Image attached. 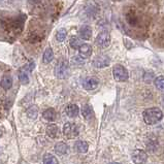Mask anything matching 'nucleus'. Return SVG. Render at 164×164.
Here are the masks:
<instances>
[{
	"label": "nucleus",
	"mask_w": 164,
	"mask_h": 164,
	"mask_svg": "<svg viewBox=\"0 0 164 164\" xmlns=\"http://www.w3.org/2000/svg\"><path fill=\"white\" fill-rule=\"evenodd\" d=\"M142 117H144V121L148 125H154V124H156L162 120L163 113L158 107H151L145 109L142 113Z\"/></svg>",
	"instance_id": "1"
},
{
	"label": "nucleus",
	"mask_w": 164,
	"mask_h": 164,
	"mask_svg": "<svg viewBox=\"0 0 164 164\" xmlns=\"http://www.w3.org/2000/svg\"><path fill=\"white\" fill-rule=\"evenodd\" d=\"M55 152H56L57 154L59 155H64L67 153L68 151V145L64 144V142L60 141V142H57L56 145H55V148H54Z\"/></svg>",
	"instance_id": "15"
},
{
	"label": "nucleus",
	"mask_w": 164,
	"mask_h": 164,
	"mask_svg": "<svg viewBox=\"0 0 164 164\" xmlns=\"http://www.w3.org/2000/svg\"><path fill=\"white\" fill-rule=\"evenodd\" d=\"M82 85H83V88L85 90L91 91V90L96 89V88L98 87V81H97L95 78H90L89 77V78H84Z\"/></svg>",
	"instance_id": "8"
},
{
	"label": "nucleus",
	"mask_w": 164,
	"mask_h": 164,
	"mask_svg": "<svg viewBox=\"0 0 164 164\" xmlns=\"http://www.w3.org/2000/svg\"><path fill=\"white\" fill-rule=\"evenodd\" d=\"M68 74V62L66 60L62 59L57 63L56 66H55V75L56 78H60V80H63L67 77Z\"/></svg>",
	"instance_id": "3"
},
{
	"label": "nucleus",
	"mask_w": 164,
	"mask_h": 164,
	"mask_svg": "<svg viewBox=\"0 0 164 164\" xmlns=\"http://www.w3.org/2000/svg\"><path fill=\"white\" fill-rule=\"evenodd\" d=\"M148 160V155L142 150H135L132 153V161L135 164H145Z\"/></svg>",
	"instance_id": "7"
},
{
	"label": "nucleus",
	"mask_w": 164,
	"mask_h": 164,
	"mask_svg": "<svg viewBox=\"0 0 164 164\" xmlns=\"http://www.w3.org/2000/svg\"><path fill=\"white\" fill-rule=\"evenodd\" d=\"M4 1V0H0V4H1L2 3V2H3Z\"/></svg>",
	"instance_id": "31"
},
{
	"label": "nucleus",
	"mask_w": 164,
	"mask_h": 164,
	"mask_svg": "<svg viewBox=\"0 0 164 164\" xmlns=\"http://www.w3.org/2000/svg\"><path fill=\"white\" fill-rule=\"evenodd\" d=\"M35 67V64H34V62H28L27 64L24 66V70H26L27 72H32V70L34 69Z\"/></svg>",
	"instance_id": "27"
},
{
	"label": "nucleus",
	"mask_w": 164,
	"mask_h": 164,
	"mask_svg": "<svg viewBox=\"0 0 164 164\" xmlns=\"http://www.w3.org/2000/svg\"><path fill=\"white\" fill-rule=\"evenodd\" d=\"M126 20L129 25L131 26H136L138 24V17L136 16V14L132 13V11L126 15Z\"/></svg>",
	"instance_id": "20"
},
{
	"label": "nucleus",
	"mask_w": 164,
	"mask_h": 164,
	"mask_svg": "<svg viewBox=\"0 0 164 164\" xmlns=\"http://www.w3.org/2000/svg\"><path fill=\"white\" fill-rule=\"evenodd\" d=\"M0 86L4 90H10L11 86H13V78H11L10 74H5L4 77L1 78Z\"/></svg>",
	"instance_id": "12"
},
{
	"label": "nucleus",
	"mask_w": 164,
	"mask_h": 164,
	"mask_svg": "<svg viewBox=\"0 0 164 164\" xmlns=\"http://www.w3.org/2000/svg\"><path fill=\"white\" fill-rule=\"evenodd\" d=\"M69 44H70V47L72 48H80V45L82 44V42L80 40V38L78 37H72L70 39V41H69Z\"/></svg>",
	"instance_id": "26"
},
{
	"label": "nucleus",
	"mask_w": 164,
	"mask_h": 164,
	"mask_svg": "<svg viewBox=\"0 0 164 164\" xmlns=\"http://www.w3.org/2000/svg\"><path fill=\"white\" fill-rule=\"evenodd\" d=\"M63 134L69 139L75 138L78 135V126L74 123L67 122L63 126Z\"/></svg>",
	"instance_id": "4"
},
{
	"label": "nucleus",
	"mask_w": 164,
	"mask_h": 164,
	"mask_svg": "<svg viewBox=\"0 0 164 164\" xmlns=\"http://www.w3.org/2000/svg\"><path fill=\"white\" fill-rule=\"evenodd\" d=\"M109 44H111V35L107 31H101L98 33L96 37V44L99 48H105L108 47Z\"/></svg>",
	"instance_id": "5"
},
{
	"label": "nucleus",
	"mask_w": 164,
	"mask_h": 164,
	"mask_svg": "<svg viewBox=\"0 0 164 164\" xmlns=\"http://www.w3.org/2000/svg\"><path fill=\"white\" fill-rule=\"evenodd\" d=\"M113 74H114V78L117 82H126L129 78V74L128 70L125 66L121 65V64H116L113 67Z\"/></svg>",
	"instance_id": "2"
},
{
	"label": "nucleus",
	"mask_w": 164,
	"mask_h": 164,
	"mask_svg": "<svg viewBox=\"0 0 164 164\" xmlns=\"http://www.w3.org/2000/svg\"><path fill=\"white\" fill-rule=\"evenodd\" d=\"M154 84L158 90L164 92V77H158L154 78Z\"/></svg>",
	"instance_id": "22"
},
{
	"label": "nucleus",
	"mask_w": 164,
	"mask_h": 164,
	"mask_svg": "<svg viewBox=\"0 0 164 164\" xmlns=\"http://www.w3.org/2000/svg\"><path fill=\"white\" fill-rule=\"evenodd\" d=\"M65 113L68 117L75 118L78 117V113H80V108H78V106L77 104H72L71 103V104H68L65 107Z\"/></svg>",
	"instance_id": "10"
},
{
	"label": "nucleus",
	"mask_w": 164,
	"mask_h": 164,
	"mask_svg": "<svg viewBox=\"0 0 164 164\" xmlns=\"http://www.w3.org/2000/svg\"><path fill=\"white\" fill-rule=\"evenodd\" d=\"M109 63H111V59H109L107 56H105V55H99V56L95 57L92 61V64L94 67L99 68V69L107 67L109 65Z\"/></svg>",
	"instance_id": "6"
},
{
	"label": "nucleus",
	"mask_w": 164,
	"mask_h": 164,
	"mask_svg": "<svg viewBox=\"0 0 164 164\" xmlns=\"http://www.w3.org/2000/svg\"><path fill=\"white\" fill-rule=\"evenodd\" d=\"M78 50V53H80V55L83 58H88V57H90L91 54H92V48H91V47L88 44H82Z\"/></svg>",
	"instance_id": "11"
},
{
	"label": "nucleus",
	"mask_w": 164,
	"mask_h": 164,
	"mask_svg": "<svg viewBox=\"0 0 164 164\" xmlns=\"http://www.w3.org/2000/svg\"><path fill=\"white\" fill-rule=\"evenodd\" d=\"M78 34H80V37L84 40H89L92 37V28L89 25H84L80 28V31H78Z\"/></svg>",
	"instance_id": "9"
},
{
	"label": "nucleus",
	"mask_w": 164,
	"mask_h": 164,
	"mask_svg": "<svg viewBox=\"0 0 164 164\" xmlns=\"http://www.w3.org/2000/svg\"><path fill=\"white\" fill-rule=\"evenodd\" d=\"M163 99H164V96H163Z\"/></svg>",
	"instance_id": "32"
},
{
	"label": "nucleus",
	"mask_w": 164,
	"mask_h": 164,
	"mask_svg": "<svg viewBox=\"0 0 164 164\" xmlns=\"http://www.w3.org/2000/svg\"><path fill=\"white\" fill-rule=\"evenodd\" d=\"M42 117L44 118L47 121H50V122H53V121L56 120V118H57V113H56V111H55L54 108H47L45 111L42 113Z\"/></svg>",
	"instance_id": "13"
},
{
	"label": "nucleus",
	"mask_w": 164,
	"mask_h": 164,
	"mask_svg": "<svg viewBox=\"0 0 164 164\" xmlns=\"http://www.w3.org/2000/svg\"><path fill=\"white\" fill-rule=\"evenodd\" d=\"M71 63H72V65H74V66H82V65L85 64V60H84L83 57L80 55V56L72 57V58H71Z\"/></svg>",
	"instance_id": "25"
},
{
	"label": "nucleus",
	"mask_w": 164,
	"mask_h": 164,
	"mask_svg": "<svg viewBox=\"0 0 164 164\" xmlns=\"http://www.w3.org/2000/svg\"><path fill=\"white\" fill-rule=\"evenodd\" d=\"M44 164H58V160L53 155L47 154L44 157Z\"/></svg>",
	"instance_id": "24"
},
{
	"label": "nucleus",
	"mask_w": 164,
	"mask_h": 164,
	"mask_svg": "<svg viewBox=\"0 0 164 164\" xmlns=\"http://www.w3.org/2000/svg\"><path fill=\"white\" fill-rule=\"evenodd\" d=\"M153 78H154V74H152V72H149V71L145 72V74L144 77V80H145V83H151Z\"/></svg>",
	"instance_id": "28"
},
{
	"label": "nucleus",
	"mask_w": 164,
	"mask_h": 164,
	"mask_svg": "<svg viewBox=\"0 0 164 164\" xmlns=\"http://www.w3.org/2000/svg\"><path fill=\"white\" fill-rule=\"evenodd\" d=\"M89 148V145L84 141H78L74 144V150L78 153H86Z\"/></svg>",
	"instance_id": "16"
},
{
	"label": "nucleus",
	"mask_w": 164,
	"mask_h": 164,
	"mask_svg": "<svg viewBox=\"0 0 164 164\" xmlns=\"http://www.w3.org/2000/svg\"><path fill=\"white\" fill-rule=\"evenodd\" d=\"M26 115H27V117H28L29 119L35 120L36 118H37V116H38V108H37V106H35V105L29 106V107L27 108V111H26Z\"/></svg>",
	"instance_id": "18"
},
{
	"label": "nucleus",
	"mask_w": 164,
	"mask_h": 164,
	"mask_svg": "<svg viewBox=\"0 0 164 164\" xmlns=\"http://www.w3.org/2000/svg\"><path fill=\"white\" fill-rule=\"evenodd\" d=\"M82 115L86 120H89L93 117V109L89 104H84L82 107Z\"/></svg>",
	"instance_id": "17"
},
{
	"label": "nucleus",
	"mask_w": 164,
	"mask_h": 164,
	"mask_svg": "<svg viewBox=\"0 0 164 164\" xmlns=\"http://www.w3.org/2000/svg\"><path fill=\"white\" fill-rule=\"evenodd\" d=\"M45 132H47V135L48 136V137L55 138V137H57V136H58L59 128H58V126L55 125V124H50V125H48Z\"/></svg>",
	"instance_id": "14"
},
{
	"label": "nucleus",
	"mask_w": 164,
	"mask_h": 164,
	"mask_svg": "<svg viewBox=\"0 0 164 164\" xmlns=\"http://www.w3.org/2000/svg\"><path fill=\"white\" fill-rule=\"evenodd\" d=\"M3 132H4V128H3V127L0 126V137L3 135Z\"/></svg>",
	"instance_id": "29"
},
{
	"label": "nucleus",
	"mask_w": 164,
	"mask_h": 164,
	"mask_svg": "<svg viewBox=\"0 0 164 164\" xmlns=\"http://www.w3.org/2000/svg\"><path fill=\"white\" fill-rule=\"evenodd\" d=\"M19 80H20L21 84H22V85H27V84H29L28 72H27L26 70H24V69H22V70H20V72H19Z\"/></svg>",
	"instance_id": "21"
},
{
	"label": "nucleus",
	"mask_w": 164,
	"mask_h": 164,
	"mask_svg": "<svg viewBox=\"0 0 164 164\" xmlns=\"http://www.w3.org/2000/svg\"><path fill=\"white\" fill-rule=\"evenodd\" d=\"M53 59H54V52H53V50H52L51 48H48L47 50L44 51V57H42L44 63L48 64V63H50V62L53 61Z\"/></svg>",
	"instance_id": "19"
},
{
	"label": "nucleus",
	"mask_w": 164,
	"mask_h": 164,
	"mask_svg": "<svg viewBox=\"0 0 164 164\" xmlns=\"http://www.w3.org/2000/svg\"><path fill=\"white\" fill-rule=\"evenodd\" d=\"M66 36H67V31H66V29H64V28L59 29L56 33V39L60 42L64 41Z\"/></svg>",
	"instance_id": "23"
},
{
	"label": "nucleus",
	"mask_w": 164,
	"mask_h": 164,
	"mask_svg": "<svg viewBox=\"0 0 164 164\" xmlns=\"http://www.w3.org/2000/svg\"><path fill=\"white\" fill-rule=\"evenodd\" d=\"M109 164H120V163H117V162H111V163H109Z\"/></svg>",
	"instance_id": "30"
}]
</instances>
